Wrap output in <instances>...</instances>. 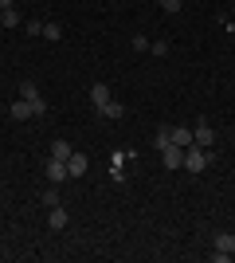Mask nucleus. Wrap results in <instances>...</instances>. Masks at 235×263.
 <instances>
[{"label": "nucleus", "mask_w": 235, "mask_h": 263, "mask_svg": "<svg viewBox=\"0 0 235 263\" xmlns=\"http://www.w3.org/2000/svg\"><path fill=\"white\" fill-rule=\"evenodd\" d=\"M212 248H216L212 259H216V263H227V259L235 255V236H231V232H220V236L212 240Z\"/></svg>", "instance_id": "nucleus-2"}, {"label": "nucleus", "mask_w": 235, "mask_h": 263, "mask_svg": "<svg viewBox=\"0 0 235 263\" xmlns=\"http://www.w3.org/2000/svg\"><path fill=\"white\" fill-rule=\"evenodd\" d=\"M32 114H35V118H44V114H47V102H44V95H39V99L32 102Z\"/></svg>", "instance_id": "nucleus-20"}, {"label": "nucleus", "mask_w": 235, "mask_h": 263, "mask_svg": "<svg viewBox=\"0 0 235 263\" xmlns=\"http://www.w3.org/2000/svg\"><path fill=\"white\" fill-rule=\"evenodd\" d=\"M125 161H130V154H118V149H114V154H110V169H114V177H122Z\"/></svg>", "instance_id": "nucleus-13"}, {"label": "nucleus", "mask_w": 235, "mask_h": 263, "mask_svg": "<svg viewBox=\"0 0 235 263\" xmlns=\"http://www.w3.org/2000/svg\"><path fill=\"white\" fill-rule=\"evenodd\" d=\"M168 142H173V126H161V130H157V138H153V145H157V149H165Z\"/></svg>", "instance_id": "nucleus-15"}, {"label": "nucleus", "mask_w": 235, "mask_h": 263, "mask_svg": "<svg viewBox=\"0 0 235 263\" xmlns=\"http://www.w3.org/2000/svg\"><path fill=\"white\" fill-rule=\"evenodd\" d=\"M44 204H47V209H55V204H59V185H55V189H47V193H44Z\"/></svg>", "instance_id": "nucleus-18"}, {"label": "nucleus", "mask_w": 235, "mask_h": 263, "mask_svg": "<svg viewBox=\"0 0 235 263\" xmlns=\"http://www.w3.org/2000/svg\"><path fill=\"white\" fill-rule=\"evenodd\" d=\"M8 8H16V0H0V12H8Z\"/></svg>", "instance_id": "nucleus-23"}, {"label": "nucleus", "mask_w": 235, "mask_h": 263, "mask_svg": "<svg viewBox=\"0 0 235 263\" xmlns=\"http://www.w3.org/2000/svg\"><path fill=\"white\" fill-rule=\"evenodd\" d=\"M24 35H44V24H39V20H28V24H24Z\"/></svg>", "instance_id": "nucleus-17"}, {"label": "nucleus", "mask_w": 235, "mask_h": 263, "mask_svg": "<svg viewBox=\"0 0 235 263\" xmlns=\"http://www.w3.org/2000/svg\"><path fill=\"white\" fill-rule=\"evenodd\" d=\"M20 95H24L28 102H35V99H39V87H35L32 79H24V83H20Z\"/></svg>", "instance_id": "nucleus-14"}, {"label": "nucleus", "mask_w": 235, "mask_h": 263, "mask_svg": "<svg viewBox=\"0 0 235 263\" xmlns=\"http://www.w3.org/2000/svg\"><path fill=\"white\" fill-rule=\"evenodd\" d=\"M71 154H75V149H71V142H63V138H55V145H51V157H55V161H67Z\"/></svg>", "instance_id": "nucleus-12"}, {"label": "nucleus", "mask_w": 235, "mask_h": 263, "mask_svg": "<svg viewBox=\"0 0 235 263\" xmlns=\"http://www.w3.org/2000/svg\"><path fill=\"white\" fill-rule=\"evenodd\" d=\"M153 55H168V40H157V44H153Z\"/></svg>", "instance_id": "nucleus-22"}, {"label": "nucleus", "mask_w": 235, "mask_h": 263, "mask_svg": "<svg viewBox=\"0 0 235 263\" xmlns=\"http://www.w3.org/2000/svg\"><path fill=\"white\" fill-rule=\"evenodd\" d=\"M173 145H180V149L192 145V130H188V126H173Z\"/></svg>", "instance_id": "nucleus-11"}, {"label": "nucleus", "mask_w": 235, "mask_h": 263, "mask_svg": "<svg viewBox=\"0 0 235 263\" xmlns=\"http://www.w3.org/2000/svg\"><path fill=\"white\" fill-rule=\"evenodd\" d=\"M12 118H16V122H28V118H35V114H32V102H28V99L12 102Z\"/></svg>", "instance_id": "nucleus-9"}, {"label": "nucleus", "mask_w": 235, "mask_h": 263, "mask_svg": "<svg viewBox=\"0 0 235 263\" xmlns=\"http://www.w3.org/2000/svg\"><path fill=\"white\" fill-rule=\"evenodd\" d=\"M44 35H47V40H59V35H63V28H59V24H44Z\"/></svg>", "instance_id": "nucleus-19"}, {"label": "nucleus", "mask_w": 235, "mask_h": 263, "mask_svg": "<svg viewBox=\"0 0 235 263\" xmlns=\"http://www.w3.org/2000/svg\"><path fill=\"white\" fill-rule=\"evenodd\" d=\"M192 142L200 145V149H212V145H216V130L208 126V122H196V130H192Z\"/></svg>", "instance_id": "nucleus-3"}, {"label": "nucleus", "mask_w": 235, "mask_h": 263, "mask_svg": "<svg viewBox=\"0 0 235 263\" xmlns=\"http://www.w3.org/2000/svg\"><path fill=\"white\" fill-rule=\"evenodd\" d=\"M157 4H161L165 12H180V0H157Z\"/></svg>", "instance_id": "nucleus-21"}, {"label": "nucleus", "mask_w": 235, "mask_h": 263, "mask_svg": "<svg viewBox=\"0 0 235 263\" xmlns=\"http://www.w3.org/2000/svg\"><path fill=\"white\" fill-rule=\"evenodd\" d=\"M67 173L71 177H82V173H87V157H82V154H71L67 157Z\"/></svg>", "instance_id": "nucleus-10"}, {"label": "nucleus", "mask_w": 235, "mask_h": 263, "mask_svg": "<svg viewBox=\"0 0 235 263\" xmlns=\"http://www.w3.org/2000/svg\"><path fill=\"white\" fill-rule=\"evenodd\" d=\"M98 118H125V106L118 99H110L106 106H98Z\"/></svg>", "instance_id": "nucleus-8"}, {"label": "nucleus", "mask_w": 235, "mask_h": 263, "mask_svg": "<svg viewBox=\"0 0 235 263\" xmlns=\"http://www.w3.org/2000/svg\"><path fill=\"white\" fill-rule=\"evenodd\" d=\"M47 177H51V185H63V181H67V161H55V157H51V161H47Z\"/></svg>", "instance_id": "nucleus-5"}, {"label": "nucleus", "mask_w": 235, "mask_h": 263, "mask_svg": "<svg viewBox=\"0 0 235 263\" xmlns=\"http://www.w3.org/2000/svg\"><path fill=\"white\" fill-rule=\"evenodd\" d=\"M67 212H63V204H55V209H51V216H47V228H51V232H63V228H67Z\"/></svg>", "instance_id": "nucleus-7"}, {"label": "nucleus", "mask_w": 235, "mask_h": 263, "mask_svg": "<svg viewBox=\"0 0 235 263\" xmlns=\"http://www.w3.org/2000/svg\"><path fill=\"white\" fill-rule=\"evenodd\" d=\"M87 95H90V102H94V110H98V106H106V102L114 99V95H110V87H106V83H94V87H90Z\"/></svg>", "instance_id": "nucleus-6"}, {"label": "nucleus", "mask_w": 235, "mask_h": 263, "mask_svg": "<svg viewBox=\"0 0 235 263\" xmlns=\"http://www.w3.org/2000/svg\"><path fill=\"white\" fill-rule=\"evenodd\" d=\"M0 24H4V28H20V12H16V8L0 12Z\"/></svg>", "instance_id": "nucleus-16"}, {"label": "nucleus", "mask_w": 235, "mask_h": 263, "mask_svg": "<svg viewBox=\"0 0 235 263\" xmlns=\"http://www.w3.org/2000/svg\"><path fill=\"white\" fill-rule=\"evenodd\" d=\"M208 161H212V149H200V145L192 142V145H184V169H188V173H204V169H208Z\"/></svg>", "instance_id": "nucleus-1"}, {"label": "nucleus", "mask_w": 235, "mask_h": 263, "mask_svg": "<svg viewBox=\"0 0 235 263\" xmlns=\"http://www.w3.org/2000/svg\"><path fill=\"white\" fill-rule=\"evenodd\" d=\"M161 161H165V169H180V161H184V149L168 142L165 149H161Z\"/></svg>", "instance_id": "nucleus-4"}]
</instances>
